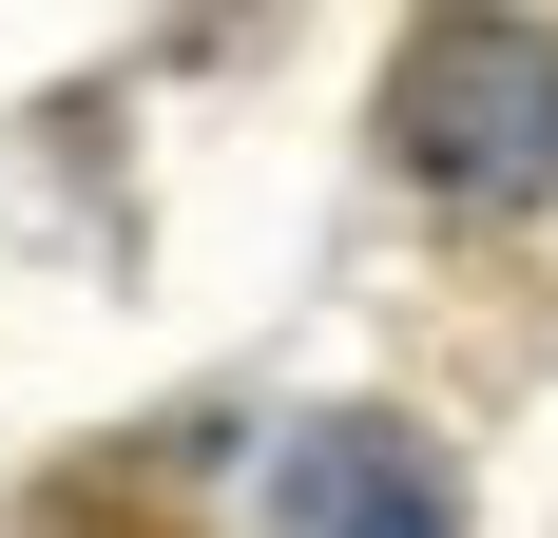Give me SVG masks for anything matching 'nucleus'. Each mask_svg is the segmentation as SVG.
<instances>
[{
    "instance_id": "obj_1",
    "label": "nucleus",
    "mask_w": 558,
    "mask_h": 538,
    "mask_svg": "<svg viewBox=\"0 0 558 538\" xmlns=\"http://www.w3.org/2000/svg\"><path fill=\"white\" fill-rule=\"evenodd\" d=\"M386 155L444 212H539L558 193V39L501 0H424L386 58Z\"/></svg>"
},
{
    "instance_id": "obj_2",
    "label": "nucleus",
    "mask_w": 558,
    "mask_h": 538,
    "mask_svg": "<svg viewBox=\"0 0 558 538\" xmlns=\"http://www.w3.org/2000/svg\"><path fill=\"white\" fill-rule=\"evenodd\" d=\"M270 500H289V538H444V462L404 424H308Z\"/></svg>"
}]
</instances>
